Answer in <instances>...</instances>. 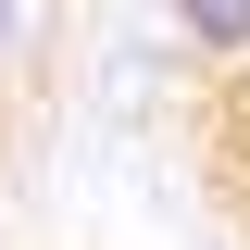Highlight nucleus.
<instances>
[{
  "mask_svg": "<svg viewBox=\"0 0 250 250\" xmlns=\"http://www.w3.org/2000/svg\"><path fill=\"white\" fill-rule=\"evenodd\" d=\"M175 13V50L200 62H250V0H163Z\"/></svg>",
  "mask_w": 250,
  "mask_h": 250,
  "instance_id": "obj_1",
  "label": "nucleus"
},
{
  "mask_svg": "<svg viewBox=\"0 0 250 250\" xmlns=\"http://www.w3.org/2000/svg\"><path fill=\"white\" fill-rule=\"evenodd\" d=\"M25 50H38V0H0V100H13V75H25Z\"/></svg>",
  "mask_w": 250,
  "mask_h": 250,
  "instance_id": "obj_2",
  "label": "nucleus"
}]
</instances>
